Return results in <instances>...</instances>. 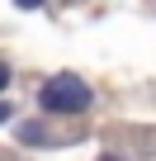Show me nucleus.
<instances>
[{"label": "nucleus", "mask_w": 156, "mask_h": 161, "mask_svg": "<svg viewBox=\"0 0 156 161\" xmlns=\"http://www.w3.org/2000/svg\"><path fill=\"white\" fill-rule=\"evenodd\" d=\"M38 100H43L47 114H81V109L90 104V86H85V80H76V76H52Z\"/></svg>", "instance_id": "f257e3e1"}, {"label": "nucleus", "mask_w": 156, "mask_h": 161, "mask_svg": "<svg viewBox=\"0 0 156 161\" xmlns=\"http://www.w3.org/2000/svg\"><path fill=\"white\" fill-rule=\"evenodd\" d=\"M14 5H24V10H38V5H43V0H14Z\"/></svg>", "instance_id": "f03ea898"}, {"label": "nucleus", "mask_w": 156, "mask_h": 161, "mask_svg": "<svg viewBox=\"0 0 156 161\" xmlns=\"http://www.w3.org/2000/svg\"><path fill=\"white\" fill-rule=\"evenodd\" d=\"M5 86H10V71H5V66H0V90H5Z\"/></svg>", "instance_id": "7ed1b4c3"}, {"label": "nucleus", "mask_w": 156, "mask_h": 161, "mask_svg": "<svg viewBox=\"0 0 156 161\" xmlns=\"http://www.w3.org/2000/svg\"><path fill=\"white\" fill-rule=\"evenodd\" d=\"M5 114H10V109H5V104H0V119H5Z\"/></svg>", "instance_id": "20e7f679"}, {"label": "nucleus", "mask_w": 156, "mask_h": 161, "mask_svg": "<svg viewBox=\"0 0 156 161\" xmlns=\"http://www.w3.org/2000/svg\"><path fill=\"white\" fill-rule=\"evenodd\" d=\"M104 161H114V156H104Z\"/></svg>", "instance_id": "39448f33"}]
</instances>
